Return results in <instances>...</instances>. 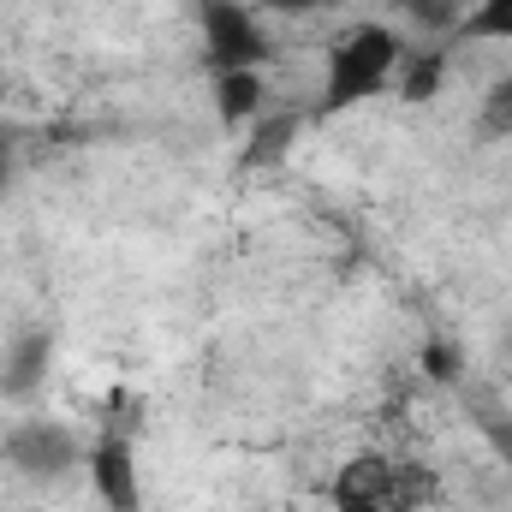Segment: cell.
Returning a JSON list of instances; mask_svg holds the SVG:
<instances>
[{
	"mask_svg": "<svg viewBox=\"0 0 512 512\" xmlns=\"http://www.w3.org/2000/svg\"><path fill=\"white\" fill-rule=\"evenodd\" d=\"M405 60V42L387 30V24H358L334 42L328 54V78H322V120L328 114H346L370 96L393 90V72Z\"/></svg>",
	"mask_w": 512,
	"mask_h": 512,
	"instance_id": "obj_1",
	"label": "cell"
},
{
	"mask_svg": "<svg viewBox=\"0 0 512 512\" xmlns=\"http://www.w3.org/2000/svg\"><path fill=\"white\" fill-rule=\"evenodd\" d=\"M197 24H203V66L209 78L221 72H256L268 60V36L256 24V12L245 0H197Z\"/></svg>",
	"mask_w": 512,
	"mask_h": 512,
	"instance_id": "obj_2",
	"label": "cell"
},
{
	"mask_svg": "<svg viewBox=\"0 0 512 512\" xmlns=\"http://www.w3.org/2000/svg\"><path fill=\"white\" fill-rule=\"evenodd\" d=\"M6 459H12L24 477L54 483V477H66V471L84 465V447H78L72 429H60V423H18V429L6 435Z\"/></svg>",
	"mask_w": 512,
	"mask_h": 512,
	"instance_id": "obj_3",
	"label": "cell"
},
{
	"mask_svg": "<svg viewBox=\"0 0 512 512\" xmlns=\"http://www.w3.org/2000/svg\"><path fill=\"white\" fill-rule=\"evenodd\" d=\"M84 465H90V483H96V501L108 512H137V453H131L126 435H102L90 453H84Z\"/></svg>",
	"mask_w": 512,
	"mask_h": 512,
	"instance_id": "obj_4",
	"label": "cell"
},
{
	"mask_svg": "<svg viewBox=\"0 0 512 512\" xmlns=\"http://www.w3.org/2000/svg\"><path fill=\"white\" fill-rule=\"evenodd\" d=\"M387 477H393V465L376 459V453H364V459H352L340 477H334V512H387Z\"/></svg>",
	"mask_w": 512,
	"mask_h": 512,
	"instance_id": "obj_5",
	"label": "cell"
},
{
	"mask_svg": "<svg viewBox=\"0 0 512 512\" xmlns=\"http://www.w3.org/2000/svg\"><path fill=\"white\" fill-rule=\"evenodd\" d=\"M262 108H268L262 72H221V78H215V114H221L227 126H251Z\"/></svg>",
	"mask_w": 512,
	"mask_h": 512,
	"instance_id": "obj_6",
	"label": "cell"
},
{
	"mask_svg": "<svg viewBox=\"0 0 512 512\" xmlns=\"http://www.w3.org/2000/svg\"><path fill=\"white\" fill-rule=\"evenodd\" d=\"M435 501H441V471L435 465H417V459L393 465V477H387V512H429Z\"/></svg>",
	"mask_w": 512,
	"mask_h": 512,
	"instance_id": "obj_7",
	"label": "cell"
},
{
	"mask_svg": "<svg viewBox=\"0 0 512 512\" xmlns=\"http://www.w3.org/2000/svg\"><path fill=\"white\" fill-rule=\"evenodd\" d=\"M298 114H256L251 120V143H245V155H239V167H280L286 161V149H292V137H298Z\"/></svg>",
	"mask_w": 512,
	"mask_h": 512,
	"instance_id": "obj_8",
	"label": "cell"
},
{
	"mask_svg": "<svg viewBox=\"0 0 512 512\" xmlns=\"http://www.w3.org/2000/svg\"><path fill=\"white\" fill-rule=\"evenodd\" d=\"M48 358H54V334L48 328H36V334H24L12 352H6V393H30V387L48 376Z\"/></svg>",
	"mask_w": 512,
	"mask_h": 512,
	"instance_id": "obj_9",
	"label": "cell"
},
{
	"mask_svg": "<svg viewBox=\"0 0 512 512\" xmlns=\"http://www.w3.org/2000/svg\"><path fill=\"white\" fill-rule=\"evenodd\" d=\"M441 84H447V54H441V48H423V54L399 60V72H393L399 102H435Z\"/></svg>",
	"mask_w": 512,
	"mask_h": 512,
	"instance_id": "obj_10",
	"label": "cell"
},
{
	"mask_svg": "<svg viewBox=\"0 0 512 512\" xmlns=\"http://www.w3.org/2000/svg\"><path fill=\"white\" fill-rule=\"evenodd\" d=\"M453 36L459 42H512V0H477V6H465V18H459Z\"/></svg>",
	"mask_w": 512,
	"mask_h": 512,
	"instance_id": "obj_11",
	"label": "cell"
},
{
	"mask_svg": "<svg viewBox=\"0 0 512 512\" xmlns=\"http://www.w3.org/2000/svg\"><path fill=\"white\" fill-rule=\"evenodd\" d=\"M399 12L429 36H453L459 18H465V0H399Z\"/></svg>",
	"mask_w": 512,
	"mask_h": 512,
	"instance_id": "obj_12",
	"label": "cell"
},
{
	"mask_svg": "<svg viewBox=\"0 0 512 512\" xmlns=\"http://www.w3.org/2000/svg\"><path fill=\"white\" fill-rule=\"evenodd\" d=\"M423 376H429L435 387L465 382V352H459V340H441V334H435V340L423 346Z\"/></svg>",
	"mask_w": 512,
	"mask_h": 512,
	"instance_id": "obj_13",
	"label": "cell"
},
{
	"mask_svg": "<svg viewBox=\"0 0 512 512\" xmlns=\"http://www.w3.org/2000/svg\"><path fill=\"white\" fill-rule=\"evenodd\" d=\"M483 131L489 137H512V72L495 78V90L483 96Z\"/></svg>",
	"mask_w": 512,
	"mask_h": 512,
	"instance_id": "obj_14",
	"label": "cell"
},
{
	"mask_svg": "<svg viewBox=\"0 0 512 512\" xmlns=\"http://www.w3.org/2000/svg\"><path fill=\"white\" fill-rule=\"evenodd\" d=\"M268 12H286V18H304V12H328V6H340V0H262Z\"/></svg>",
	"mask_w": 512,
	"mask_h": 512,
	"instance_id": "obj_15",
	"label": "cell"
},
{
	"mask_svg": "<svg viewBox=\"0 0 512 512\" xmlns=\"http://www.w3.org/2000/svg\"><path fill=\"white\" fill-rule=\"evenodd\" d=\"M483 429H489V441H495V453H501V459L512 465V423H507V417H483Z\"/></svg>",
	"mask_w": 512,
	"mask_h": 512,
	"instance_id": "obj_16",
	"label": "cell"
},
{
	"mask_svg": "<svg viewBox=\"0 0 512 512\" xmlns=\"http://www.w3.org/2000/svg\"><path fill=\"white\" fill-rule=\"evenodd\" d=\"M6 179H12V149H6V131H0V191H6Z\"/></svg>",
	"mask_w": 512,
	"mask_h": 512,
	"instance_id": "obj_17",
	"label": "cell"
}]
</instances>
